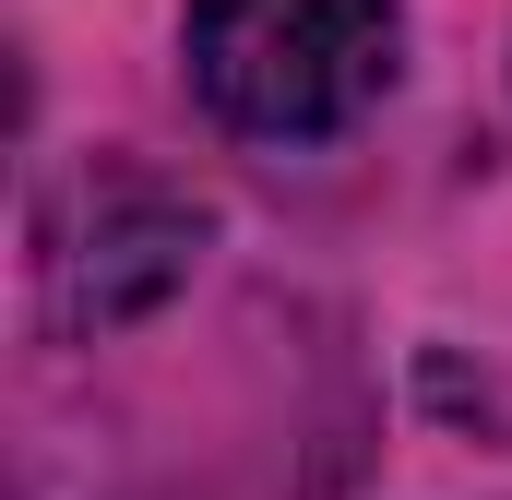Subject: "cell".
I'll return each instance as SVG.
<instances>
[{
    "label": "cell",
    "mask_w": 512,
    "mask_h": 500,
    "mask_svg": "<svg viewBox=\"0 0 512 500\" xmlns=\"http://www.w3.org/2000/svg\"><path fill=\"white\" fill-rule=\"evenodd\" d=\"M405 0H191V84L251 143H322L393 84Z\"/></svg>",
    "instance_id": "6da1fadb"
},
{
    "label": "cell",
    "mask_w": 512,
    "mask_h": 500,
    "mask_svg": "<svg viewBox=\"0 0 512 500\" xmlns=\"http://www.w3.org/2000/svg\"><path fill=\"white\" fill-rule=\"evenodd\" d=\"M191 239H203V215L179 191H155L131 167H96L48 215V310L60 322H131L191 274Z\"/></svg>",
    "instance_id": "7a4b0ae2"
}]
</instances>
